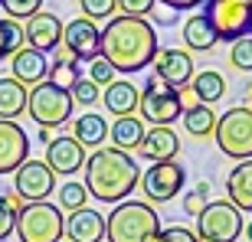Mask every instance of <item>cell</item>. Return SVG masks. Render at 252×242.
Returning <instances> with one entry per match:
<instances>
[{
	"label": "cell",
	"instance_id": "10",
	"mask_svg": "<svg viewBox=\"0 0 252 242\" xmlns=\"http://www.w3.org/2000/svg\"><path fill=\"white\" fill-rule=\"evenodd\" d=\"M184 183H187V170L180 167L177 160L151 164V167L141 174V193L148 196L151 203H167V200L180 196Z\"/></svg>",
	"mask_w": 252,
	"mask_h": 242
},
{
	"label": "cell",
	"instance_id": "33",
	"mask_svg": "<svg viewBox=\"0 0 252 242\" xmlns=\"http://www.w3.org/2000/svg\"><path fill=\"white\" fill-rule=\"evenodd\" d=\"M79 10L85 13V20H115L118 17V0H79Z\"/></svg>",
	"mask_w": 252,
	"mask_h": 242
},
{
	"label": "cell",
	"instance_id": "16",
	"mask_svg": "<svg viewBox=\"0 0 252 242\" xmlns=\"http://www.w3.org/2000/svg\"><path fill=\"white\" fill-rule=\"evenodd\" d=\"M46 164H49L53 174L69 177V174H75V170L85 167V148L72 138V134H59V138H53L46 144Z\"/></svg>",
	"mask_w": 252,
	"mask_h": 242
},
{
	"label": "cell",
	"instance_id": "31",
	"mask_svg": "<svg viewBox=\"0 0 252 242\" xmlns=\"http://www.w3.org/2000/svg\"><path fill=\"white\" fill-rule=\"evenodd\" d=\"M59 210H69V213H75V210H85V200H89V190H85V183H75V180H69V183L59 186Z\"/></svg>",
	"mask_w": 252,
	"mask_h": 242
},
{
	"label": "cell",
	"instance_id": "26",
	"mask_svg": "<svg viewBox=\"0 0 252 242\" xmlns=\"http://www.w3.org/2000/svg\"><path fill=\"white\" fill-rule=\"evenodd\" d=\"M79 79H82V65H79L63 46H59L56 49V59L49 62V82L59 85V89H65V92H72V85L79 82Z\"/></svg>",
	"mask_w": 252,
	"mask_h": 242
},
{
	"label": "cell",
	"instance_id": "30",
	"mask_svg": "<svg viewBox=\"0 0 252 242\" xmlns=\"http://www.w3.org/2000/svg\"><path fill=\"white\" fill-rule=\"evenodd\" d=\"M23 200L17 193H0V242L7 239L10 233H17V213Z\"/></svg>",
	"mask_w": 252,
	"mask_h": 242
},
{
	"label": "cell",
	"instance_id": "32",
	"mask_svg": "<svg viewBox=\"0 0 252 242\" xmlns=\"http://www.w3.org/2000/svg\"><path fill=\"white\" fill-rule=\"evenodd\" d=\"M0 7L7 13V20H33L36 13H43V0H0Z\"/></svg>",
	"mask_w": 252,
	"mask_h": 242
},
{
	"label": "cell",
	"instance_id": "41",
	"mask_svg": "<svg viewBox=\"0 0 252 242\" xmlns=\"http://www.w3.org/2000/svg\"><path fill=\"white\" fill-rule=\"evenodd\" d=\"M177 95H180V108H184V112H187V108H196V105H200V98H196L193 95V89H177Z\"/></svg>",
	"mask_w": 252,
	"mask_h": 242
},
{
	"label": "cell",
	"instance_id": "20",
	"mask_svg": "<svg viewBox=\"0 0 252 242\" xmlns=\"http://www.w3.org/2000/svg\"><path fill=\"white\" fill-rule=\"evenodd\" d=\"M226 196L239 213H252V160H239L226 174Z\"/></svg>",
	"mask_w": 252,
	"mask_h": 242
},
{
	"label": "cell",
	"instance_id": "12",
	"mask_svg": "<svg viewBox=\"0 0 252 242\" xmlns=\"http://www.w3.org/2000/svg\"><path fill=\"white\" fill-rule=\"evenodd\" d=\"M63 49L75 62H92L102 56V30L85 17H75L63 27Z\"/></svg>",
	"mask_w": 252,
	"mask_h": 242
},
{
	"label": "cell",
	"instance_id": "1",
	"mask_svg": "<svg viewBox=\"0 0 252 242\" xmlns=\"http://www.w3.org/2000/svg\"><path fill=\"white\" fill-rule=\"evenodd\" d=\"M158 33L148 20L115 17L102 30V59L122 75L148 69L158 56Z\"/></svg>",
	"mask_w": 252,
	"mask_h": 242
},
{
	"label": "cell",
	"instance_id": "6",
	"mask_svg": "<svg viewBox=\"0 0 252 242\" xmlns=\"http://www.w3.org/2000/svg\"><path fill=\"white\" fill-rule=\"evenodd\" d=\"M216 144L226 157L252 160V108L233 105L226 115L216 118Z\"/></svg>",
	"mask_w": 252,
	"mask_h": 242
},
{
	"label": "cell",
	"instance_id": "45",
	"mask_svg": "<svg viewBox=\"0 0 252 242\" xmlns=\"http://www.w3.org/2000/svg\"><path fill=\"white\" fill-rule=\"evenodd\" d=\"M243 236H246V239H249V242H252V219H249V223H246V226H243Z\"/></svg>",
	"mask_w": 252,
	"mask_h": 242
},
{
	"label": "cell",
	"instance_id": "23",
	"mask_svg": "<svg viewBox=\"0 0 252 242\" xmlns=\"http://www.w3.org/2000/svg\"><path fill=\"white\" fill-rule=\"evenodd\" d=\"M216 43H220V39H216L213 27H210V20H206L203 13H193V17L184 23V46H187L190 53H210Z\"/></svg>",
	"mask_w": 252,
	"mask_h": 242
},
{
	"label": "cell",
	"instance_id": "27",
	"mask_svg": "<svg viewBox=\"0 0 252 242\" xmlns=\"http://www.w3.org/2000/svg\"><path fill=\"white\" fill-rule=\"evenodd\" d=\"M190 89H193V95L200 98V105H213L226 95V79L216 72V69H203V72L193 75Z\"/></svg>",
	"mask_w": 252,
	"mask_h": 242
},
{
	"label": "cell",
	"instance_id": "18",
	"mask_svg": "<svg viewBox=\"0 0 252 242\" xmlns=\"http://www.w3.org/2000/svg\"><path fill=\"white\" fill-rule=\"evenodd\" d=\"M65 239L69 242H102L105 239V216L92 206L75 210L65 216Z\"/></svg>",
	"mask_w": 252,
	"mask_h": 242
},
{
	"label": "cell",
	"instance_id": "40",
	"mask_svg": "<svg viewBox=\"0 0 252 242\" xmlns=\"http://www.w3.org/2000/svg\"><path fill=\"white\" fill-rule=\"evenodd\" d=\"M158 3H164L167 10H196L203 7L206 0H158Z\"/></svg>",
	"mask_w": 252,
	"mask_h": 242
},
{
	"label": "cell",
	"instance_id": "22",
	"mask_svg": "<svg viewBox=\"0 0 252 242\" xmlns=\"http://www.w3.org/2000/svg\"><path fill=\"white\" fill-rule=\"evenodd\" d=\"M108 134H112V148L115 151H138L141 141H144V121L134 118V115H125V118H115V124L108 128Z\"/></svg>",
	"mask_w": 252,
	"mask_h": 242
},
{
	"label": "cell",
	"instance_id": "13",
	"mask_svg": "<svg viewBox=\"0 0 252 242\" xmlns=\"http://www.w3.org/2000/svg\"><path fill=\"white\" fill-rule=\"evenodd\" d=\"M151 65H154V75L160 82H167L170 89H187L196 75V62L187 49H158Z\"/></svg>",
	"mask_w": 252,
	"mask_h": 242
},
{
	"label": "cell",
	"instance_id": "46",
	"mask_svg": "<svg viewBox=\"0 0 252 242\" xmlns=\"http://www.w3.org/2000/svg\"><path fill=\"white\" fill-rule=\"evenodd\" d=\"M59 242H69V239H59Z\"/></svg>",
	"mask_w": 252,
	"mask_h": 242
},
{
	"label": "cell",
	"instance_id": "28",
	"mask_svg": "<svg viewBox=\"0 0 252 242\" xmlns=\"http://www.w3.org/2000/svg\"><path fill=\"white\" fill-rule=\"evenodd\" d=\"M184 121V131H187L190 138H210L216 131V112L210 105H196V108H187V112L180 115Z\"/></svg>",
	"mask_w": 252,
	"mask_h": 242
},
{
	"label": "cell",
	"instance_id": "14",
	"mask_svg": "<svg viewBox=\"0 0 252 242\" xmlns=\"http://www.w3.org/2000/svg\"><path fill=\"white\" fill-rule=\"evenodd\" d=\"M23 160H30V134L17 121H0V177L17 174Z\"/></svg>",
	"mask_w": 252,
	"mask_h": 242
},
{
	"label": "cell",
	"instance_id": "5",
	"mask_svg": "<svg viewBox=\"0 0 252 242\" xmlns=\"http://www.w3.org/2000/svg\"><path fill=\"white\" fill-rule=\"evenodd\" d=\"M203 17L210 20L216 39L236 43L252 33V0H206Z\"/></svg>",
	"mask_w": 252,
	"mask_h": 242
},
{
	"label": "cell",
	"instance_id": "34",
	"mask_svg": "<svg viewBox=\"0 0 252 242\" xmlns=\"http://www.w3.org/2000/svg\"><path fill=\"white\" fill-rule=\"evenodd\" d=\"M229 62H233L239 72H252V36L236 39L233 49H229Z\"/></svg>",
	"mask_w": 252,
	"mask_h": 242
},
{
	"label": "cell",
	"instance_id": "36",
	"mask_svg": "<svg viewBox=\"0 0 252 242\" xmlns=\"http://www.w3.org/2000/svg\"><path fill=\"white\" fill-rule=\"evenodd\" d=\"M72 102L75 105H95L98 98H102V92H98V85L95 82H89V79H79V82L72 85Z\"/></svg>",
	"mask_w": 252,
	"mask_h": 242
},
{
	"label": "cell",
	"instance_id": "17",
	"mask_svg": "<svg viewBox=\"0 0 252 242\" xmlns=\"http://www.w3.org/2000/svg\"><path fill=\"white\" fill-rule=\"evenodd\" d=\"M10 79H17L23 89H36V85L49 82V59L36 49L23 46L10 59Z\"/></svg>",
	"mask_w": 252,
	"mask_h": 242
},
{
	"label": "cell",
	"instance_id": "8",
	"mask_svg": "<svg viewBox=\"0 0 252 242\" xmlns=\"http://www.w3.org/2000/svg\"><path fill=\"white\" fill-rule=\"evenodd\" d=\"M243 236V213L229 200H213L196 216V239L200 242H236Z\"/></svg>",
	"mask_w": 252,
	"mask_h": 242
},
{
	"label": "cell",
	"instance_id": "44",
	"mask_svg": "<svg viewBox=\"0 0 252 242\" xmlns=\"http://www.w3.org/2000/svg\"><path fill=\"white\" fill-rule=\"evenodd\" d=\"M196 193L206 200V193H210V183H206V180H203V183H196Z\"/></svg>",
	"mask_w": 252,
	"mask_h": 242
},
{
	"label": "cell",
	"instance_id": "4",
	"mask_svg": "<svg viewBox=\"0 0 252 242\" xmlns=\"http://www.w3.org/2000/svg\"><path fill=\"white\" fill-rule=\"evenodd\" d=\"M20 242H59L65 236V216L56 203H23L17 213Z\"/></svg>",
	"mask_w": 252,
	"mask_h": 242
},
{
	"label": "cell",
	"instance_id": "38",
	"mask_svg": "<svg viewBox=\"0 0 252 242\" xmlns=\"http://www.w3.org/2000/svg\"><path fill=\"white\" fill-rule=\"evenodd\" d=\"M151 242H200V239H196V233H190L187 226H167V229H160Z\"/></svg>",
	"mask_w": 252,
	"mask_h": 242
},
{
	"label": "cell",
	"instance_id": "15",
	"mask_svg": "<svg viewBox=\"0 0 252 242\" xmlns=\"http://www.w3.org/2000/svg\"><path fill=\"white\" fill-rule=\"evenodd\" d=\"M23 39H27L30 49L36 53H56L63 46V23H59L56 13H36L33 20L23 23Z\"/></svg>",
	"mask_w": 252,
	"mask_h": 242
},
{
	"label": "cell",
	"instance_id": "47",
	"mask_svg": "<svg viewBox=\"0 0 252 242\" xmlns=\"http://www.w3.org/2000/svg\"><path fill=\"white\" fill-rule=\"evenodd\" d=\"M249 108H252V105H249Z\"/></svg>",
	"mask_w": 252,
	"mask_h": 242
},
{
	"label": "cell",
	"instance_id": "25",
	"mask_svg": "<svg viewBox=\"0 0 252 242\" xmlns=\"http://www.w3.org/2000/svg\"><path fill=\"white\" fill-rule=\"evenodd\" d=\"M72 138L82 144V148H98L108 141V121L95 112H85L82 118H75L72 124Z\"/></svg>",
	"mask_w": 252,
	"mask_h": 242
},
{
	"label": "cell",
	"instance_id": "3",
	"mask_svg": "<svg viewBox=\"0 0 252 242\" xmlns=\"http://www.w3.org/2000/svg\"><path fill=\"white\" fill-rule=\"evenodd\" d=\"M160 229V216L141 200H125L112 210V216H105L108 242H151Z\"/></svg>",
	"mask_w": 252,
	"mask_h": 242
},
{
	"label": "cell",
	"instance_id": "42",
	"mask_svg": "<svg viewBox=\"0 0 252 242\" xmlns=\"http://www.w3.org/2000/svg\"><path fill=\"white\" fill-rule=\"evenodd\" d=\"M154 20H158V23H174L177 13H154Z\"/></svg>",
	"mask_w": 252,
	"mask_h": 242
},
{
	"label": "cell",
	"instance_id": "21",
	"mask_svg": "<svg viewBox=\"0 0 252 242\" xmlns=\"http://www.w3.org/2000/svg\"><path fill=\"white\" fill-rule=\"evenodd\" d=\"M102 102H105V108H108L112 115L125 118V115H134V112H138L141 92H138V85H131L128 79H115V82L102 92Z\"/></svg>",
	"mask_w": 252,
	"mask_h": 242
},
{
	"label": "cell",
	"instance_id": "11",
	"mask_svg": "<svg viewBox=\"0 0 252 242\" xmlns=\"http://www.w3.org/2000/svg\"><path fill=\"white\" fill-rule=\"evenodd\" d=\"M53 190H56V174L49 170L46 160L30 157L13 174V193L23 203H43L46 196H53Z\"/></svg>",
	"mask_w": 252,
	"mask_h": 242
},
{
	"label": "cell",
	"instance_id": "35",
	"mask_svg": "<svg viewBox=\"0 0 252 242\" xmlns=\"http://www.w3.org/2000/svg\"><path fill=\"white\" fill-rule=\"evenodd\" d=\"M89 82H95L98 89H108V85L115 82V69H112L108 62H105L102 56L92 59V62H89Z\"/></svg>",
	"mask_w": 252,
	"mask_h": 242
},
{
	"label": "cell",
	"instance_id": "9",
	"mask_svg": "<svg viewBox=\"0 0 252 242\" xmlns=\"http://www.w3.org/2000/svg\"><path fill=\"white\" fill-rule=\"evenodd\" d=\"M138 108H141V121H151L154 128H170V124L184 115L177 89H170L167 82H160L158 75H151L148 82H144Z\"/></svg>",
	"mask_w": 252,
	"mask_h": 242
},
{
	"label": "cell",
	"instance_id": "7",
	"mask_svg": "<svg viewBox=\"0 0 252 242\" xmlns=\"http://www.w3.org/2000/svg\"><path fill=\"white\" fill-rule=\"evenodd\" d=\"M72 95L65 92V89H59V85L53 82H43L36 85V89H30V98H27V115L33 121H36L39 128H59V124H65V121L72 118Z\"/></svg>",
	"mask_w": 252,
	"mask_h": 242
},
{
	"label": "cell",
	"instance_id": "29",
	"mask_svg": "<svg viewBox=\"0 0 252 242\" xmlns=\"http://www.w3.org/2000/svg\"><path fill=\"white\" fill-rule=\"evenodd\" d=\"M23 46H27V39H23V27H20L17 20L0 17V62H3V59H13Z\"/></svg>",
	"mask_w": 252,
	"mask_h": 242
},
{
	"label": "cell",
	"instance_id": "39",
	"mask_svg": "<svg viewBox=\"0 0 252 242\" xmlns=\"http://www.w3.org/2000/svg\"><path fill=\"white\" fill-rule=\"evenodd\" d=\"M203 210H206V200H203L200 193H196V190L184 193V213H187V216H193V219H196V216L203 213Z\"/></svg>",
	"mask_w": 252,
	"mask_h": 242
},
{
	"label": "cell",
	"instance_id": "24",
	"mask_svg": "<svg viewBox=\"0 0 252 242\" xmlns=\"http://www.w3.org/2000/svg\"><path fill=\"white\" fill-rule=\"evenodd\" d=\"M27 98H30L27 89H23L17 79L3 75V79H0V121L20 118V115L27 112Z\"/></svg>",
	"mask_w": 252,
	"mask_h": 242
},
{
	"label": "cell",
	"instance_id": "37",
	"mask_svg": "<svg viewBox=\"0 0 252 242\" xmlns=\"http://www.w3.org/2000/svg\"><path fill=\"white\" fill-rule=\"evenodd\" d=\"M158 0H118V17H138L144 20V13L154 10Z\"/></svg>",
	"mask_w": 252,
	"mask_h": 242
},
{
	"label": "cell",
	"instance_id": "2",
	"mask_svg": "<svg viewBox=\"0 0 252 242\" xmlns=\"http://www.w3.org/2000/svg\"><path fill=\"white\" fill-rule=\"evenodd\" d=\"M141 183L138 160L115 148H98L92 157L85 160V190L89 196L102 200V203H125V196L134 193Z\"/></svg>",
	"mask_w": 252,
	"mask_h": 242
},
{
	"label": "cell",
	"instance_id": "43",
	"mask_svg": "<svg viewBox=\"0 0 252 242\" xmlns=\"http://www.w3.org/2000/svg\"><path fill=\"white\" fill-rule=\"evenodd\" d=\"M39 141H43V144H49V141H53V131H49V128H39Z\"/></svg>",
	"mask_w": 252,
	"mask_h": 242
},
{
	"label": "cell",
	"instance_id": "19",
	"mask_svg": "<svg viewBox=\"0 0 252 242\" xmlns=\"http://www.w3.org/2000/svg\"><path fill=\"white\" fill-rule=\"evenodd\" d=\"M177 151H180V138L170 128H151L144 134V141H141L138 154L144 160H151V164H160V160H174Z\"/></svg>",
	"mask_w": 252,
	"mask_h": 242
}]
</instances>
